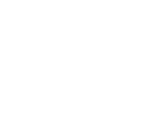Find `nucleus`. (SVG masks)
Masks as SVG:
<instances>
[]
</instances>
